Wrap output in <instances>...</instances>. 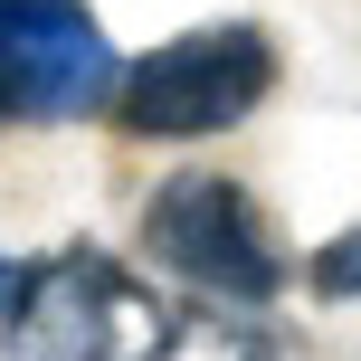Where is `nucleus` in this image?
Masks as SVG:
<instances>
[{"mask_svg": "<svg viewBox=\"0 0 361 361\" xmlns=\"http://www.w3.org/2000/svg\"><path fill=\"white\" fill-rule=\"evenodd\" d=\"M19 276H29V257H10V247H0V314L19 305Z\"/></svg>", "mask_w": 361, "mask_h": 361, "instance_id": "nucleus-7", "label": "nucleus"}, {"mask_svg": "<svg viewBox=\"0 0 361 361\" xmlns=\"http://www.w3.org/2000/svg\"><path fill=\"white\" fill-rule=\"evenodd\" d=\"M180 314L124 257L48 247L19 276V305L0 314V361H171Z\"/></svg>", "mask_w": 361, "mask_h": 361, "instance_id": "nucleus-1", "label": "nucleus"}, {"mask_svg": "<svg viewBox=\"0 0 361 361\" xmlns=\"http://www.w3.org/2000/svg\"><path fill=\"white\" fill-rule=\"evenodd\" d=\"M219 343H228V361H286V343L267 333V314H219Z\"/></svg>", "mask_w": 361, "mask_h": 361, "instance_id": "nucleus-6", "label": "nucleus"}, {"mask_svg": "<svg viewBox=\"0 0 361 361\" xmlns=\"http://www.w3.org/2000/svg\"><path fill=\"white\" fill-rule=\"evenodd\" d=\"M143 247H152L162 276H180V286H190L200 305H219V314H267L276 295L295 286V257L276 247L257 190L228 180V171H171V180H152Z\"/></svg>", "mask_w": 361, "mask_h": 361, "instance_id": "nucleus-2", "label": "nucleus"}, {"mask_svg": "<svg viewBox=\"0 0 361 361\" xmlns=\"http://www.w3.org/2000/svg\"><path fill=\"white\" fill-rule=\"evenodd\" d=\"M305 286L324 295V305H361V228H343V238H324V247L305 257Z\"/></svg>", "mask_w": 361, "mask_h": 361, "instance_id": "nucleus-5", "label": "nucleus"}, {"mask_svg": "<svg viewBox=\"0 0 361 361\" xmlns=\"http://www.w3.org/2000/svg\"><path fill=\"white\" fill-rule=\"evenodd\" d=\"M276 95V38L257 19H200L133 57L114 86V124L133 143H219Z\"/></svg>", "mask_w": 361, "mask_h": 361, "instance_id": "nucleus-3", "label": "nucleus"}, {"mask_svg": "<svg viewBox=\"0 0 361 361\" xmlns=\"http://www.w3.org/2000/svg\"><path fill=\"white\" fill-rule=\"evenodd\" d=\"M124 57L86 0H0V114L19 124H86L114 114Z\"/></svg>", "mask_w": 361, "mask_h": 361, "instance_id": "nucleus-4", "label": "nucleus"}]
</instances>
